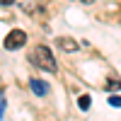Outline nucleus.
<instances>
[{
    "label": "nucleus",
    "instance_id": "1a4fd4ad",
    "mask_svg": "<svg viewBox=\"0 0 121 121\" xmlns=\"http://www.w3.org/2000/svg\"><path fill=\"white\" fill-rule=\"evenodd\" d=\"M0 5H15V0H0Z\"/></svg>",
    "mask_w": 121,
    "mask_h": 121
},
{
    "label": "nucleus",
    "instance_id": "0eeeda50",
    "mask_svg": "<svg viewBox=\"0 0 121 121\" xmlns=\"http://www.w3.org/2000/svg\"><path fill=\"white\" fill-rule=\"evenodd\" d=\"M109 104H112V107H121V97L112 95V97H109Z\"/></svg>",
    "mask_w": 121,
    "mask_h": 121
},
{
    "label": "nucleus",
    "instance_id": "9d476101",
    "mask_svg": "<svg viewBox=\"0 0 121 121\" xmlns=\"http://www.w3.org/2000/svg\"><path fill=\"white\" fill-rule=\"evenodd\" d=\"M82 3H92V0H82Z\"/></svg>",
    "mask_w": 121,
    "mask_h": 121
},
{
    "label": "nucleus",
    "instance_id": "f03ea898",
    "mask_svg": "<svg viewBox=\"0 0 121 121\" xmlns=\"http://www.w3.org/2000/svg\"><path fill=\"white\" fill-rule=\"evenodd\" d=\"M24 44H27V32H22V29H12V32L5 36V41H3V46L7 51H17V48H22Z\"/></svg>",
    "mask_w": 121,
    "mask_h": 121
},
{
    "label": "nucleus",
    "instance_id": "39448f33",
    "mask_svg": "<svg viewBox=\"0 0 121 121\" xmlns=\"http://www.w3.org/2000/svg\"><path fill=\"white\" fill-rule=\"evenodd\" d=\"M78 104H80V109H90V104H92V99H90V95H82Z\"/></svg>",
    "mask_w": 121,
    "mask_h": 121
},
{
    "label": "nucleus",
    "instance_id": "6e6552de",
    "mask_svg": "<svg viewBox=\"0 0 121 121\" xmlns=\"http://www.w3.org/2000/svg\"><path fill=\"white\" fill-rule=\"evenodd\" d=\"M3 114H5V97L0 95V119H3Z\"/></svg>",
    "mask_w": 121,
    "mask_h": 121
},
{
    "label": "nucleus",
    "instance_id": "423d86ee",
    "mask_svg": "<svg viewBox=\"0 0 121 121\" xmlns=\"http://www.w3.org/2000/svg\"><path fill=\"white\" fill-rule=\"evenodd\" d=\"M107 90H121V82H119V80H109V82H107Z\"/></svg>",
    "mask_w": 121,
    "mask_h": 121
},
{
    "label": "nucleus",
    "instance_id": "f257e3e1",
    "mask_svg": "<svg viewBox=\"0 0 121 121\" xmlns=\"http://www.w3.org/2000/svg\"><path fill=\"white\" fill-rule=\"evenodd\" d=\"M29 60L34 65H39L41 70H48V73H58V63L53 58V51L48 46H36L32 53H29Z\"/></svg>",
    "mask_w": 121,
    "mask_h": 121
},
{
    "label": "nucleus",
    "instance_id": "20e7f679",
    "mask_svg": "<svg viewBox=\"0 0 121 121\" xmlns=\"http://www.w3.org/2000/svg\"><path fill=\"white\" fill-rule=\"evenodd\" d=\"M29 87H32V92L39 95V97H44L48 92V82H44V80H39V78H32L29 80Z\"/></svg>",
    "mask_w": 121,
    "mask_h": 121
},
{
    "label": "nucleus",
    "instance_id": "7ed1b4c3",
    "mask_svg": "<svg viewBox=\"0 0 121 121\" xmlns=\"http://www.w3.org/2000/svg\"><path fill=\"white\" fill-rule=\"evenodd\" d=\"M56 46L60 48V51H68V53H73V51H78V41L75 39H70V36H58L56 39Z\"/></svg>",
    "mask_w": 121,
    "mask_h": 121
}]
</instances>
